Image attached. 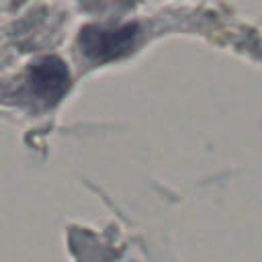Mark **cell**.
<instances>
[{"label":"cell","instance_id":"6da1fadb","mask_svg":"<svg viewBox=\"0 0 262 262\" xmlns=\"http://www.w3.org/2000/svg\"><path fill=\"white\" fill-rule=\"evenodd\" d=\"M133 27H125L117 33H106V31H96V29H88L82 37L84 49L88 55H119L123 49H127V45L133 39Z\"/></svg>","mask_w":262,"mask_h":262},{"label":"cell","instance_id":"7a4b0ae2","mask_svg":"<svg viewBox=\"0 0 262 262\" xmlns=\"http://www.w3.org/2000/svg\"><path fill=\"white\" fill-rule=\"evenodd\" d=\"M66 68L55 61V59H45L41 61L39 66L33 68V74H31V80L37 88L39 94L47 96V98H55L57 94L63 92V86H66Z\"/></svg>","mask_w":262,"mask_h":262}]
</instances>
